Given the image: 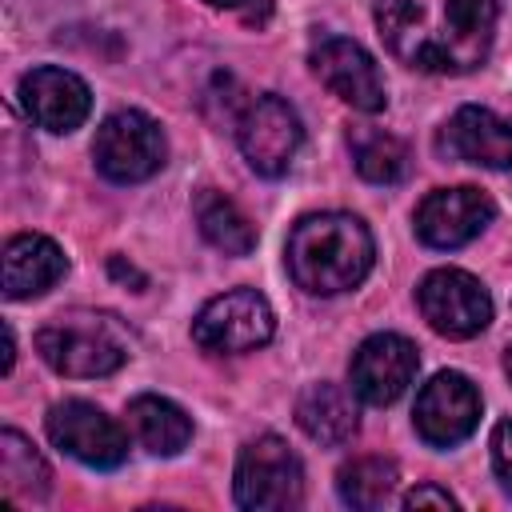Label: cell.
I'll return each mask as SVG.
<instances>
[{"label":"cell","mask_w":512,"mask_h":512,"mask_svg":"<svg viewBox=\"0 0 512 512\" xmlns=\"http://www.w3.org/2000/svg\"><path fill=\"white\" fill-rule=\"evenodd\" d=\"M496 0H376V28L388 52L432 76L480 68L496 40Z\"/></svg>","instance_id":"6da1fadb"},{"label":"cell","mask_w":512,"mask_h":512,"mask_svg":"<svg viewBox=\"0 0 512 512\" xmlns=\"http://www.w3.org/2000/svg\"><path fill=\"white\" fill-rule=\"evenodd\" d=\"M376 260V240L368 224L352 212H312L300 216L284 244V264L296 288L308 296L352 292Z\"/></svg>","instance_id":"7a4b0ae2"},{"label":"cell","mask_w":512,"mask_h":512,"mask_svg":"<svg viewBox=\"0 0 512 512\" xmlns=\"http://www.w3.org/2000/svg\"><path fill=\"white\" fill-rule=\"evenodd\" d=\"M36 352L60 376L96 380V376H112L116 368L128 364L132 340L112 312L72 308V312L52 316L36 332Z\"/></svg>","instance_id":"3957f363"},{"label":"cell","mask_w":512,"mask_h":512,"mask_svg":"<svg viewBox=\"0 0 512 512\" xmlns=\"http://www.w3.org/2000/svg\"><path fill=\"white\" fill-rule=\"evenodd\" d=\"M96 172L112 184H140L156 176L168 160V140L160 124L140 108H116L100 120L92 140Z\"/></svg>","instance_id":"277c9868"},{"label":"cell","mask_w":512,"mask_h":512,"mask_svg":"<svg viewBox=\"0 0 512 512\" xmlns=\"http://www.w3.org/2000/svg\"><path fill=\"white\" fill-rule=\"evenodd\" d=\"M236 504L252 512H288L304 504V464L280 436H256L240 448L236 480H232Z\"/></svg>","instance_id":"5b68a950"},{"label":"cell","mask_w":512,"mask_h":512,"mask_svg":"<svg viewBox=\"0 0 512 512\" xmlns=\"http://www.w3.org/2000/svg\"><path fill=\"white\" fill-rule=\"evenodd\" d=\"M272 332H276V312L256 288L220 292L192 320L196 348L212 356H240V352L264 348Z\"/></svg>","instance_id":"8992f818"},{"label":"cell","mask_w":512,"mask_h":512,"mask_svg":"<svg viewBox=\"0 0 512 512\" xmlns=\"http://www.w3.org/2000/svg\"><path fill=\"white\" fill-rule=\"evenodd\" d=\"M236 144L248 160L252 172L260 176H284L304 144V128H300V116L288 100H280L276 92H260L252 96L240 116H236Z\"/></svg>","instance_id":"52a82bcc"},{"label":"cell","mask_w":512,"mask_h":512,"mask_svg":"<svg viewBox=\"0 0 512 512\" xmlns=\"http://www.w3.org/2000/svg\"><path fill=\"white\" fill-rule=\"evenodd\" d=\"M416 304H420V316L428 320V328L448 336V340L480 336L492 324V296L464 268L428 272L416 288Z\"/></svg>","instance_id":"ba28073f"},{"label":"cell","mask_w":512,"mask_h":512,"mask_svg":"<svg viewBox=\"0 0 512 512\" xmlns=\"http://www.w3.org/2000/svg\"><path fill=\"white\" fill-rule=\"evenodd\" d=\"M48 440L68 452L72 460L88 464V468H120L128 460V436L124 428L96 404L88 400H60L52 404L48 420Z\"/></svg>","instance_id":"9c48e42d"},{"label":"cell","mask_w":512,"mask_h":512,"mask_svg":"<svg viewBox=\"0 0 512 512\" xmlns=\"http://www.w3.org/2000/svg\"><path fill=\"white\" fill-rule=\"evenodd\" d=\"M416 436L432 448H452L468 440L480 424V392L464 372H436L412 408Z\"/></svg>","instance_id":"30bf717a"},{"label":"cell","mask_w":512,"mask_h":512,"mask_svg":"<svg viewBox=\"0 0 512 512\" xmlns=\"http://www.w3.org/2000/svg\"><path fill=\"white\" fill-rule=\"evenodd\" d=\"M308 64H312L316 80L336 100H344L348 108H356V112H380L388 104L384 76H380L376 60L368 56V48H360L356 40H348V36H324V40L312 44Z\"/></svg>","instance_id":"8fae6325"},{"label":"cell","mask_w":512,"mask_h":512,"mask_svg":"<svg viewBox=\"0 0 512 512\" xmlns=\"http://www.w3.org/2000/svg\"><path fill=\"white\" fill-rule=\"evenodd\" d=\"M416 368H420V356H416V344L408 336L376 332L352 352L348 388L356 392V400L384 408L408 392V384L416 380Z\"/></svg>","instance_id":"7c38bea8"},{"label":"cell","mask_w":512,"mask_h":512,"mask_svg":"<svg viewBox=\"0 0 512 512\" xmlns=\"http://www.w3.org/2000/svg\"><path fill=\"white\" fill-rule=\"evenodd\" d=\"M496 216V204L488 192L472 188V184H456V188H436L416 204V236L428 248H464L468 240H476Z\"/></svg>","instance_id":"4fadbf2b"},{"label":"cell","mask_w":512,"mask_h":512,"mask_svg":"<svg viewBox=\"0 0 512 512\" xmlns=\"http://www.w3.org/2000/svg\"><path fill=\"white\" fill-rule=\"evenodd\" d=\"M20 108L36 128L64 136L88 120L92 92L76 72L56 68V64H40V68L20 76Z\"/></svg>","instance_id":"5bb4252c"},{"label":"cell","mask_w":512,"mask_h":512,"mask_svg":"<svg viewBox=\"0 0 512 512\" xmlns=\"http://www.w3.org/2000/svg\"><path fill=\"white\" fill-rule=\"evenodd\" d=\"M440 152L452 160H464V164L504 172V168H512V124L504 116H496L492 108L464 104L444 124Z\"/></svg>","instance_id":"9a60e30c"},{"label":"cell","mask_w":512,"mask_h":512,"mask_svg":"<svg viewBox=\"0 0 512 512\" xmlns=\"http://www.w3.org/2000/svg\"><path fill=\"white\" fill-rule=\"evenodd\" d=\"M64 272H68V260L52 236L20 232L4 244V296L8 300L44 296Z\"/></svg>","instance_id":"2e32d148"},{"label":"cell","mask_w":512,"mask_h":512,"mask_svg":"<svg viewBox=\"0 0 512 512\" xmlns=\"http://www.w3.org/2000/svg\"><path fill=\"white\" fill-rule=\"evenodd\" d=\"M296 424L304 428L308 440L324 444V448H340L356 436L360 428V408H356V392L340 388V384H308L296 400Z\"/></svg>","instance_id":"e0dca14e"},{"label":"cell","mask_w":512,"mask_h":512,"mask_svg":"<svg viewBox=\"0 0 512 512\" xmlns=\"http://www.w3.org/2000/svg\"><path fill=\"white\" fill-rule=\"evenodd\" d=\"M128 428L152 456H176L192 440L188 412L180 404H172L168 396H152V392H144L128 404Z\"/></svg>","instance_id":"ac0fdd59"},{"label":"cell","mask_w":512,"mask_h":512,"mask_svg":"<svg viewBox=\"0 0 512 512\" xmlns=\"http://www.w3.org/2000/svg\"><path fill=\"white\" fill-rule=\"evenodd\" d=\"M0 480H4V500L8 504L44 500L48 488H52V472H48L44 456L16 428L0 432Z\"/></svg>","instance_id":"d6986e66"},{"label":"cell","mask_w":512,"mask_h":512,"mask_svg":"<svg viewBox=\"0 0 512 512\" xmlns=\"http://www.w3.org/2000/svg\"><path fill=\"white\" fill-rule=\"evenodd\" d=\"M196 224H200V236L220 248L224 256H248L256 248V228L252 220L236 208V200H228L224 192L216 188H204L196 196Z\"/></svg>","instance_id":"ffe728a7"},{"label":"cell","mask_w":512,"mask_h":512,"mask_svg":"<svg viewBox=\"0 0 512 512\" xmlns=\"http://www.w3.org/2000/svg\"><path fill=\"white\" fill-rule=\"evenodd\" d=\"M396 480H400V472H396L392 460H384V456H356V460H348L336 472V492H340V500L348 508L372 512V508H384L396 496Z\"/></svg>","instance_id":"44dd1931"},{"label":"cell","mask_w":512,"mask_h":512,"mask_svg":"<svg viewBox=\"0 0 512 512\" xmlns=\"http://www.w3.org/2000/svg\"><path fill=\"white\" fill-rule=\"evenodd\" d=\"M352 160L368 184H396L408 172V144L388 132H356Z\"/></svg>","instance_id":"7402d4cb"},{"label":"cell","mask_w":512,"mask_h":512,"mask_svg":"<svg viewBox=\"0 0 512 512\" xmlns=\"http://www.w3.org/2000/svg\"><path fill=\"white\" fill-rule=\"evenodd\" d=\"M492 468H496L500 484L512 492V420H500L492 428Z\"/></svg>","instance_id":"603a6c76"},{"label":"cell","mask_w":512,"mask_h":512,"mask_svg":"<svg viewBox=\"0 0 512 512\" xmlns=\"http://www.w3.org/2000/svg\"><path fill=\"white\" fill-rule=\"evenodd\" d=\"M400 504H404V508H456V496H452L448 488H440V484H420V488H412Z\"/></svg>","instance_id":"cb8c5ba5"},{"label":"cell","mask_w":512,"mask_h":512,"mask_svg":"<svg viewBox=\"0 0 512 512\" xmlns=\"http://www.w3.org/2000/svg\"><path fill=\"white\" fill-rule=\"evenodd\" d=\"M208 8H224V12H240L248 24H264L272 16V0H204Z\"/></svg>","instance_id":"d4e9b609"},{"label":"cell","mask_w":512,"mask_h":512,"mask_svg":"<svg viewBox=\"0 0 512 512\" xmlns=\"http://www.w3.org/2000/svg\"><path fill=\"white\" fill-rule=\"evenodd\" d=\"M12 360H16V336H12V328L4 324V376L12 372Z\"/></svg>","instance_id":"484cf974"},{"label":"cell","mask_w":512,"mask_h":512,"mask_svg":"<svg viewBox=\"0 0 512 512\" xmlns=\"http://www.w3.org/2000/svg\"><path fill=\"white\" fill-rule=\"evenodd\" d=\"M504 372H508V376H512V344H508V348H504Z\"/></svg>","instance_id":"4316f807"}]
</instances>
